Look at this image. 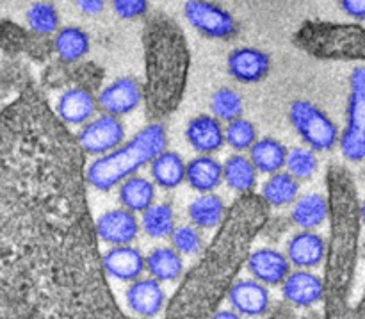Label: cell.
Masks as SVG:
<instances>
[{"instance_id": "obj_1", "label": "cell", "mask_w": 365, "mask_h": 319, "mask_svg": "<svg viewBox=\"0 0 365 319\" xmlns=\"http://www.w3.org/2000/svg\"><path fill=\"white\" fill-rule=\"evenodd\" d=\"M88 153L32 86L0 116V318L123 319L88 203Z\"/></svg>"}, {"instance_id": "obj_2", "label": "cell", "mask_w": 365, "mask_h": 319, "mask_svg": "<svg viewBox=\"0 0 365 319\" xmlns=\"http://www.w3.org/2000/svg\"><path fill=\"white\" fill-rule=\"evenodd\" d=\"M266 200L255 193L239 195L228 207L210 245L198 263L182 277L166 307L170 319L212 318L227 298L235 278L246 266L257 236L269 221Z\"/></svg>"}, {"instance_id": "obj_3", "label": "cell", "mask_w": 365, "mask_h": 319, "mask_svg": "<svg viewBox=\"0 0 365 319\" xmlns=\"http://www.w3.org/2000/svg\"><path fill=\"white\" fill-rule=\"evenodd\" d=\"M330 202V241L324 260V313L330 319L351 316L349 296L355 280L362 232V203L348 168L334 166L327 171Z\"/></svg>"}, {"instance_id": "obj_4", "label": "cell", "mask_w": 365, "mask_h": 319, "mask_svg": "<svg viewBox=\"0 0 365 319\" xmlns=\"http://www.w3.org/2000/svg\"><path fill=\"white\" fill-rule=\"evenodd\" d=\"M145 107L152 121H160L180 107L191 68V50L180 25L164 13L146 18Z\"/></svg>"}, {"instance_id": "obj_5", "label": "cell", "mask_w": 365, "mask_h": 319, "mask_svg": "<svg viewBox=\"0 0 365 319\" xmlns=\"http://www.w3.org/2000/svg\"><path fill=\"white\" fill-rule=\"evenodd\" d=\"M168 146V132L160 121H152L143 127L128 141L106 156H98L88 166V182L96 191H110L141 168L150 166Z\"/></svg>"}, {"instance_id": "obj_6", "label": "cell", "mask_w": 365, "mask_h": 319, "mask_svg": "<svg viewBox=\"0 0 365 319\" xmlns=\"http://www.w3.org/2000/svg\"><path fill=\"white\" fill-rule=\"evenodd\" d=\"M292 41L321 61H365V27L360 24L310 20L299 25Z\"/></svg>"}, {"instance_id": "obj_7", "label": "cell", "mask_w": 365, "mask_h": 319, "mask_svg": "<svg viewBox=\"0 0 365 319\" xmlns=\"http://www.w3.org/2000/svg\"><path fill=\"white\" fill-rule=\"evenodd\" d=\"M289 120L303 143L316 152H331L341 141L337 125L309 100H294L289 107Z\"/></svg>"}, {"instance_id": "obj_8", "label": "cell", "mask_w": 365, "mask_h": 319, "mask_svg": "<svg viewBox=\"0 0 365 319\" xmlns=\"http://www.w3.org/2000/svg\"><path fill=\"white\" fill-rule=\"evenodd\" d=\"M342 156L351 163L365 159V66H359L349 77L348 113L341 141Z\"/></svg>"}, {"instance_id": "obj_9", "label": "cell", "mask_w": 365, "mask_h": 319, "mask_svg": "<svg viewBox=\"0 0 365 319\" xmlns=\"http://www.w3.org/2000/svg\"><path fill=\"white\" fill-rule=\"evenodd\" d=\"M184 14L189 25L205 38L232 39L239 32V24L234 14L210 0H187Z\"/></svg>"}, {"instance_id": "obj_10", "label": "cell", "mask_w": 365, "mask_h": 319, "mask_svg": "<svg viewBox=\"0 0 365 319\" xmlns=\"http://www.w3.org/2000/svg\"><path fill=\"white\" fill-rule=\"evenodd\" d=\"M77 139L88 156H106L125 141V127L120 116L102 113L82 125Z\"/></svg>"}, {"instance_id": "obj_11", "label": "cell", "mask_w": 365, "mask_h": 319, "mask_svg": "<svg viewBox=\"0 0 365 319\" xmlns=\"http://www.w3.org/2000/svg\"><path fill=\"white\" fill-rule=\"evenodd\" d=\"M96 98L102 113L125 116L145 102V88L134 77H121L106 86Z\"/></svg>"}, {"instance_id": "obj_12", "label": "cell", "mask_w": 365, "mask_h": 319, "mask_svg": "<svg viewBox=\"0 0 365 319\" xmlns=\"http://www.w3.org/2000/svg\"><path fill=\"white\" fill-rule=\"evenodd\" d=\"M141 231V221L135 218V213L125 207L107 211L96 220L98 239L109 246L132 245Z\"/></svg>"}, {"instance_id": "obj_13", "label": "cell", "mask_w": 365, "mask_h": 319, "mask_svg": "<svg viewBox=\"0 0 365 319\" xmlns=\"http://www.w3.org/2000/svg\"><path fill=\"white\" fill-rule=\"evenodd\" d=\"M282 295L285 302L291 303L298 309H309L324 302L327 288H324V278L312 273L310 270H296L291 271L285 282L282 284Z\"/></svg>"}, {"instance_id": "obj_14", "label": "cell", "mask_w": 365, "mask_h": 319, "mask_svg": "<svg viewBox=\"0 0 365 319\" xmlns=\"http://www.w3.org/2000/svg\"><path fill=\"white\" fill-rule=\"evenodd\" d=\"M160 284L163 282L153 277H139L138 280L130 282L127 293H125L130 313L139 318H155L163 310H166L168 298Z\"/></svg>"}, {"instance_id": "obj_15", "label": "cell", "mask_w": 365, "mask_h": 319, "mask_svg": "<svg viewBox=\"0 0 365 319\" xmlns=\"http://www.w3.org/2000/svg\"><path fill=\"white\" fill-rule=\"evenodd\" d=\"M228 74L242 84H257L271 71V57L255 46H241L232 50L227 59Z\"/></svg>"}, {"instance_id": "obj_16", "label": "cell", "mask_w": 365, "mask_h": 319, "mask_svg": "<svg viewBox=\"0 0 365 319\" xmlns=\"http://www.w3.org/2000/svg\"><path fill=\"white\" fill-rule=\"evenodd\" d=\"M227 300L239 316L259 318L269 310L271 296L267 285L253 280H235L228 291Z\"/></svg>"}, {"instance_id": "obj_17", "label": "cell", "mask_w": 365, "mask_h": 319, "mask_svg": "<svg viewBox=\"0 0 365 319\" xmlns=\"http://www.w3.org/2000/svg\"><path fill=\"white\" fill-rule=\"evenodd\" d=\"M250 275L267 288H277L291 275L292 263L287 255L273 248H260L250 253L246 263Z\"/></svg>"}, {"instance_id": "obj_18", "label": "cell", "mask_w": 365, "mask_h": 319, "mask_svg": "<svg viewBox=\"0 0 365 319\" xmlns=\"http://www.w3.org/2000/svg\"><path fill=\"white\" fill-rule=\"evenodd\" d=\"M185 139L198 153H216L225 146V127L214 114H198L185 127Z\"/></svg>"}, {"instance_id": "obj_19", "label": "cell", "mask_w": 365, "mask_h": 319, "mask_svg": "<svg viewBox=\"0 0 365 319\" xmlns=\"http://www.w3.org/2000/svg\"><path fill=\"white\" fill-rule=\"evenodd\" d=\"M103 268L109 278L134 282L146 271V257L132 245L110 246L103 253Z\"/></svg>"}, {"instance_id": "obj_20", "label": "cell", "mask_w": 365, "mask_h": 319, "mask_svg": "<svg viewBox=\"0 0 365 319\" xmlns=\"http://www.w3.org/2000/svg\"><path fill=\"white\" fill-rule=\"evenodd\" d=\"M98 107V98L88 88H70L59 96L56 106L57 116L61 121L73 127V125H84L95 116Z\"/></svg>"}, {"instance_id": "obj_21", "label": "cell", "mask_w": 365, "mask_h": 319, "mask_svg": "<svg viewBox=\"0 0 365 319\" xmlns=\"http://www.w3.org/2000/svg\"><path fill=\"white\" fill-rule=\"evenodd\" d=\"M327 241L314 231H299L287 243V257L299 270H314L327 260Z\"/></svg>"}, {"instance_id": "obj_22", "label": "cell", "mask_w": 365, "mask_h": 319, "mask_svg": "<svg viewBox=\"0 0 365 319\" xmlns=\"http://www.w3.org/2000/svg\"><path fill=\"white\" fill-rule=\"evenodd\" d=\"M185 182L198 193H214L225 182L223 164L210 153H200L187 163Z\"/></svg>"}, {"instance_id": "obj_23", "label": "cell", "mask_w": 365, "mask_h": 319, "mask_svg": "<svg viewBox=\"0 0 365 319\" xmlns=\"http://www.w3.org/2000/svg\"><path fill=\"white\" fill-rule=\"evenodd\" d=\"M185 171L187 164L182 159V156L173 150H164L163 153L155 157L150 164V175L160 189H177L178 186L185 182Z\"/></svg>"}, {"instance_id": "obj_24", "label": "cell", "mask_w": 365, "mask_h": 319, "mask_svg": "<svg viewBox=\"0 0 365 319\" xmlns=\"http://www.w3.org/2000/svg\"><path fill=\"white\" fill-rule=\"evenodd\" d=\"M330 218V202L323 195H305L292 206L291 220L302 231H316Z\"/></svg>"}, {"instance_id": "obj_25", "label": "cell", "mask_w": 365, "mask_h": 319, "mask_svg": "<svg viewBox=\"0 0 365 319\" xmlns=\"http://www.w3.org/2000/svg\"><path fill=\"white\" fill-rule=\"evenodd\" d=\"M227 213L228 209L223 198L214 195V193H200L187 207V216L191 223L202 231L220 227Z\"/></svg>"}, {"instance_id": "obj_26", "label": "cell", "mask_w": 365, "mask_h": 319, "mask_svg": "<svg viewBox=\"0 0 365 319\" xmlns=\"http://www.w3.org/2000/svg\"><path fill=\"white\" fill-rule=\"evenodd\" d=\"M259 173L260 171L257 170L250 156H242V152L234 153L223 163L225 182L237 195H248L255 191Z\"/></svg>"}, {"instance_id": "obj_27", "label": "cell", "mask_w": 365, "mask_h": 319, "mask_svg": "<svg viewBox=\"0 0 365 319\" xmlns=\"http://www.w3.org/2000/svg\"><path fill=\"white\" fill-rule=\"evenodd\" d=\"M155 182L146 177L132 175L118 186V200L125 209L143 214L155 202Z\"/></svg>"}, {"instance_id": "obj_28", "label": "cell", "mask_w": 365, "mask_h": 319, "mask_svg": "<svg viewBox=\"0 0 365 319\" xmlns=\"http://www.w3.org/2000/svg\"><path fill=\"white\" fill-rule=\"evenodd\" d=\"M53 52L57 54L63 63L73 64L81 61L82 57L88 56L89 49H91V39L86 31H82L77 25H66L61 27L56 32L52 39Z\"/></svg>"}, {"instance_id": "obj_29", "label": "cell", "mask_w": 365, "mask_h": 319, "mask_svg": "<svg viewBox=\"0 0 365 319\" xmlns=\"http://www.w3.org/2000/svg\"><path fill=\"white\" fill-rule=\"evenodd\" d=\"M182 253L173 246H159L146 255V271L159 282H177L184 277Z\"/></svg>"}, {"instance_id": "obj_30", "label": "cell", "mask_w": 365, "mask_h": 319, "mask_svg": "<svg viewBox=\"0 0 365 319\" xmlns=\"http://www.w3.org/2000/svg\"><path fill=\"white\" fill-rule=\"evenodd\" d=\"M299 182L302 181H298L292 173L280 170L277 173L269 175V178L264 182L260 196L266 200V203L269 207L280 209V207L291 206V203H294L298 200Z\"/></svg>"}, {"instance_id": "obj_31", "label": "cell", "mask_w": 365, "mask_h": 319, "mask_svg": "<svg viewBox=\"0 0 365 319\" xmlns=\"http://www.w3.org/2000/svg\"><path fill=\"white\" fill-rule=\"evenodd\" d=\"M287 156L289 150L285 148V145L273 138L259 139L250 150V159L253 161L260 173L266 175H273L284 170L287 164Z\"/></svg>"}, {"instance_id": "obj_32", "label": "cell", "mask_w": 365, "mask_h": 319, "mask_svg": "<svg viewBox=\"0 0 365 319\" xmlns=\"http://www.w3.org/2000/svg\"><path fill=\"white\" fill-rule=\"evenodd\" d=\"M141 228L148 238L152 239H168L171 238L175 225V211L170 202L153 203L152 207L143 213Z\"/></svg>"}, {"instance_id": "obj_33", "label": "cell", "mask_w": 365, "mask_h": 319, "mask_svg": "<svg viewBox=\"0 0 365 319\" xmlns=\"http://www.w3.org/2000/svg\"><path fill=\"white\" fill-rule=\"evenodd\" d=\"M25 18H27L29 29L32 32H36V34L45 36V38L56 34L61 29L59 11L50 2H34L27 9Z\"/></svg>"}, {"instance_id": "obj_34", "label": "cell", "mask_w": 365, "mask_h": 319, "mask_svg": "<svg viewBox=\"0 0 365 319\" xmlns=\"http://www.w3.org/2000/svg\"><path fill=\"white\" fill-rule=\"evenodd\" d=\"M210 111H212L214 116L220 118L221 121H227V123L232 120H237L245 111L242 96L232 88H220L210 96Z\"/></svg>"}, {"instance_id": "obj_35", "label": "cell", "mask_w": 365, "mask_h": 319, "mask_svg": "<svg viewBox=\"0 0 365 319\" xmlns=\"http://www.w3.org/2000/svg\"><path fill=\"white\" fill-rule=\"evenodd\" d=\"M225 139H227V145L235 152H250L252 146L259 141V132L252 121L241 116L237 120L228 121L225 127Z\"/></svg>"}, {"instance_id": "obj_36", "label": "cell", "mask_w": 365, "mask_h": 319, "mask_svg": "<svg viewBox=\"0 0 365 319\" xmlns=\"http://www.w3.org/2000/svg\"><path fill=\"white\" fill-rule=\"evenodd\" d=\"M289 173L294 175L298 181H309L316 175L319 168L316 150L312 148H292L289 150L287 164H285Z\"/></svg>"}, {"instance_id": "obj_37", "label": "cell", "mask_w": 365, "mask_h": 319, "mask_svg": "<svg viewBox=\"0 0 365 319\" xmlns=\"http://www.w3.org/2000/svg\"><path fill=\"white\" fill-rule=\"evenodd\" d=\"M202 228H198L196 225H180L173 231L171 234V246H173L177 252H180L182 255H198L203 250V238L200 234Z\"/></svg>"}, {"instance_id": "obj_38", "label": "cell", "mask_w": 365, "mask_h": 319, "mask_svg": "<svg viewBox=\"0 0 365 319\" xmlns=\"http://www.w3.org/2000/svg\"><path fill=\"white\" fill-rule=\"evenodd\" d=\"M114 13L123 20H138L146 16L150 9V0H110Z\"/></svg>"}, {"instance_id": "obj_39", "label": "cell", "mask_w": 365, "mask_h": 319, "mask_svg": "<svg viewBox=\"0 0 365 319\" xmlns=\"http://www.w3.org/2000/svg\"><path fill=\"white\" fill-rule=\"evenodd\" d=\"M341 9L353 20H365V0H339Z\"/></svg>"}, {"instance_id": "obj_40", "label": "cell", "mask_w": 365, "mask_h": 319, "mask_svg": "<svg viewBox=\"0 0 365 319\" xmlns=\"http://www.w3.org/2000/svg\"><path fill=\"white\" fill-rule=\"evenodd\" d=\"M77 6L88 16H96L106 7V0H77Z\"/></svg>"}, {"instance_id": "obj_41", "label": "cell", "mask_w": 365, "mask_h": 319, "mask_svg": "<svg viewBox=\"0 0 365 319\" xmlns=\"http://www.w3.org/2000/svg\"><path fill=\"white\" fill-rule=\"evenodd\" d=\"M353 318H360V319H365V293H364V296H362V300H360V303L359 305H356V309L353 310V314H351Z\"/></svg>"}, {"instance_id": "obj_42", "label": "cell", "mask_w": 365, "mask_h": 319, "mask_svg": "<svg viewBox=\"0 0 365 319\" xmlns=\"http://www.w3.org/2000/svg\"><path fill=\"white\" fill-rule=\"evenodd\" d=\"M362 220H364V225H365V202L362 203Z\"/></svg>"}]
</instances>
